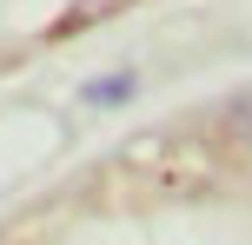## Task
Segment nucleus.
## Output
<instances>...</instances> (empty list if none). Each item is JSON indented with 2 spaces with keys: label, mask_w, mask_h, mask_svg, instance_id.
I'll use <instances>...</instances> for the list:
<instances>
[{
  "label": "nucleus",
  "mask_w": 252,
  "mask_h": 245,
  "mask_svg": "<svg viewBox=\"0 0 252 245\" xmlns=\"http://www.w3.org/2000/svg\"><path fill=\"white\" fill-rule=\"evenodd\" d=\"M126 93H133V73H113V80H93L87 100H93V106H113V100H126Z\"/></svg>",
  "instance_id": "obj_1"
}]
</instances>
